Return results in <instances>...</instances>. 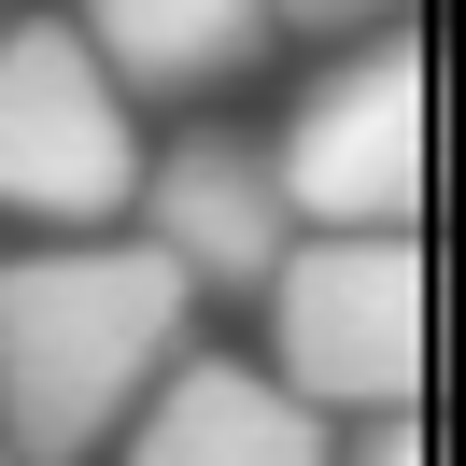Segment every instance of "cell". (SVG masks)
<instances>
[{"instance_id":"obj_1","label":"cell","mask_w":466,"mask_h":466,"mask_svg":"<svg viewBox=\"0 0 466 466\" xmlns=\"http://www.w3.org/2000/svg\"><path fill=\"white\" fill-rule=\"evenodd\" d=\"M184 325H198V283L156 240L57 227L43 255H15L0 268V452L86 466L127 424V396L184 353Z\"/></svg>"},{"instance_id":"obj_2","label":"cell","mask_w":466,"mask_h":466,"mask_svg":"<svg viewBox=\"0 0 466 466\" xmlns=\"http://www.w3.org/2000/svg\"><path fill=\"white\" fill-rule=\"evenodd\" d=\"M255 297L283 325V381L325 424L424 396V255H410V227H297Z\"/></svg>"},{"instance_id":"obj_3","label":"cell","mask_w":466,"mask_h":466,"mask_svg":"<svg viewBox=\"0 0 466 466\" xmlns=\"http://www.w3.org/2000/svg\"><path fill=\"white\" fill-rule=\"evenodd\" d=\"M142 142H127V86L86 57L71 15L0 29V212L15 227H114Z\"/></svg>"},{"instance_id":"obj_4","label":"cell","mask_w":466,"mask_h":466,"mask_svg":"<svg viewBox=\"0 0 466 466\" xmlns=\"http://www.w3.org/2000/svg\"><path fill=\"white\" fill-rule=\"evenodd\" d=\"M297 227H410L424 212V57L410 43H368V57L311 71L268 142Z\"/></svg>"},{"instance_id":"obj_5","label":"cell","mask_w":466,"mask_h":466,"mask_svg":"<svg viewBox=\"0 0 466 466\" xmlns=\"http://www.w3.org/2000/svg\"><path fill=\"white\" fill-rule=\"evenodd\" d=\"M142 240L184 268L198 297H255L268 268H283L297 212H283V170H268V142H227V127H198V142H170L142 184Z\"/></svg>"},{"instance_id":"obj_6","label":"cell","mask_w":466,"mask_h":466,"mask_svg":"<svg viewBox=\"0 0 466 466\" xmlns=\"http://www.w3.org/2000/svg\"><path fill=\"white\" fill-rule=\"evenodd\" d=\"M127 410H142L127 466H325V438H339L283 368H240V353H170Z\"/></svg>"},{"instance_id":"obj_7","label":"cell","mask_w":466,"mask_h":466,"mask_svg":"<svg viewBox=\"0 0 466 466\" xmlns=\"http://www.w3.org/2000/svg\"><path fill=\"white\" fill-rule=\"evenodd\" d=\"M71 29H86V57L127 99H212V86H240L268 57L283 15L268 0H71Z\"/></svg>"},{"instance_id":"obj_8","label":"cell","mask_w":466,"mask_h":466,"mask_svg":"<svg viewBox=\"0 0 466 466\" xmlns=\"http://www.w3.org/2000/svg\"><path fill=\"white\" fill-rule=\"evenodd\" d=\"M325 466H424V424L410 410H353V452L325 438Z\"/></svg>"},{"instance_id":"obj_9","label":"cell","mask_w":466,"mask_h":466,"mask_svg":"<svg viewBox=\"0 0 466 466\" xmlns=\"http://www.w3.org/2000/svg\"><path fill=\"white\" fill-rule=\"evenodd\" d=\"M268 15H297V29H381L396 0H268Z\"/></svg>"},{"instance_id":"obj_10","label":"cell","mask_w":466,"mask_h":466,"mask_svg":"<svg viewBox=\"0 0 466 466\" xmlns=\"http://www.w3.org/2000/svg\"><path fill=\"white\" fill-rule=\"evenodd\" d=\"M0 466H15V452H0Z\"/></svg>"}]
</instances>
